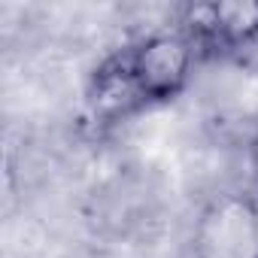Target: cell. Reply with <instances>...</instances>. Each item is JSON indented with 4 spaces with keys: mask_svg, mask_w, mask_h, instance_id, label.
Wrapping results in <instances>:
<instances>
[{
    "mask_svg": "<svg viewBox=\"0 0 258 258\" xmlns=\"http://www.w3.org/2000/svg\"><path fill=\"white\" fill-rule=\"evenodd\" d=\"M195 258H258V204L243 191L216 195L191 231Z\"/></svg>",
    "mask_w": 258,
    "mask_h": 258,
    "instance_id": "cell-2",
    "label": "cell"
},
{
    "mask_svg": "<svg viewBox=\"0 0 258 258\" xmlns=\"http://www.w3.org/2000/svg\"><path fill=\"white\" fill-rule=\"evenodd\" d=\"M85 103L94 121L100 124H115L131 118L134 112L146 109L131 64H127V49H115L109 52L88 76V91H85Z\"/></svg>",
    "mask_w": 258,
    "mask_h": 258,
    "instance_id": "cell-4",
    "label": "cell"
},
{
    "mask_svg": "<svg viewBox=\"0 0 258 258\" xmlns=\"http://www.w3.org/2000/svg\"><path fill=\"white\" fill-rule=\"evenodd\" d=\"M249 158H252V167L258 173V127H255V134L249 137Z\"/></svg>",
    "mask_w": 258,
    "mask_h": 258,
    "instance_id": "cell-5",
    "label": "cell"
},
{
    "mask_svg": "<svg viewBox=\"0 0 258 258\" xmlns=\"http://www.w3.org/2000/svg\"><path fill=\"white\" fill-rule=\"evenodd\" d=\"M201 52H237L258 43V4L225 0V4H195L182 10L179 28Z\"/></svg>",
    "mask_w": 258,
    "mask_h": 258,
    "instance_id": "cell-3",
    "label": "cell"
},
{
    "mask_svg": "<svg viewBox=\"0 0 258 258\" xmlns=\"http://www.w3.org/2000/svg\"><path fill=\"white\" fill-rule=\"evenodd\" d=\"M124 49L137 91L146 106L170 103L188 88L198 49L182 31H155Z\"/></svg>",
    "mask_w": 258,
    "mask_h": 258,
    "instance_id": "cell-1",
    "label": "cell"
}]
</instances>
